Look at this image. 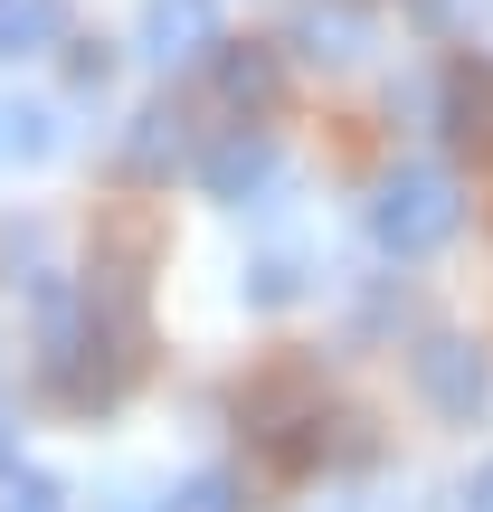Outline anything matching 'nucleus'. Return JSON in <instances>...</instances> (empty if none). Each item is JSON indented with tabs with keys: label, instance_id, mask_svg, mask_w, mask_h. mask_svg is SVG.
I'll use <instances>...</instances> for the list:
<instances>
[{
	"label": "nucleus",
	"instance_id": "obj_1",
	"mask_svg": "<svg viewBox=\"0 0 493 512\" xmlns=\"http://www.w3.org/2000/svg\"><path fill=\"white\" fill-rule=\"evenodd\" d=\"M456 219H465L456 181H446V171H427V162H399V171L380 181V200H370V228H380L389 256H427V247H446V238H456Z\"/></svg>",
	"mask_w": 493,
	"mask_h": 512
},
{
	"label": "nucleus",
	"instance_id": "obj_2",
	"mask_svg": "<svg viewBox=\"0 0 493 512\" xmlns=\"http://www.w3.org/2000/svg\"><path fill=\"white\" fill-rule=\"evenodd\" d=\"M418 389L446 408V418H475V408H484V389H493V380H484V351H475V342H456V332L418 342Z\"/></svg>",
	"mask_w": 493,
	"mask_h": 512
},
{
	"label": "nucleus",
	"instance_id": "obj_3",
	"mask_svg": "<svg viewBox=\"0 0 493 512\" xmlns=\"http://www.w3.org/2000/svg\"><path fill=\"white\" fill-rule=\"evenodd\" d=\"M219 48V0H152L143 10V57L152 67H190Z\"/></svg>",
	"mask_w": 493,
	"mask_h": 512
},
{
	"label": "nucleus",
	"instance_id": "obj_4",
	"mask_svg": "<svg viewBox=\"0 0 493 512\" xmlns=\"http://www.w3.org/2000/svg\"><path fill=\"white\" fill-rule=\"evenodd\" d=\"M437 114H446V143L456 152H493V67L484 57H456V67H446Z\"/></svg>",
	"mask_w": 493,
	"mask_h": 512
},
{
	"label": "nucleus",
	"instance_id": "obj_5",
	"mask_svg": "<svg viewBox=\"0 0 493 512\" xmlns=\"http://www.w3.org/2000/svg\"><path fill=\"white\" fill-rule=\"evenodd\" d=\"M266 171H275V143H266V133H228V143H209V152H200L209 200H247Z\"/></svg>",
	"mask_w": 493,
	"mask_h": 512
},
{
	"label": "nucleus",
	"instance_id": "obj_6",
	"mask_svg": "<svg viewBox=\"0 0 493 512\" xmlns=\"http://www.w3.org/2000/svg\"><path fill=\"white\" fill-rule=\"evenodd\" d=\"M275 86H285L275 48H256V38H247V48H219V95H228L238 114H266V105H275Z\"/></svg>",
	"mask_w": 493,
	"mask_h": 512
},
{
	"label": "nucleus",
	"instance_id": "obj_7",
	"mask_svg": "<svg viewBox=\"0 0 493 512\" xmlns=\"http://www.w3.org/2000/svg\"><path fill=\"white\" fill-rule=\"evenodd\" d=\"M38 38H57V0H0V57L38 48Z\"/></svg>",
	"mask_w": 493,
	"mask_h": 512
},
{
	"label": "nucleus",
	"instance_id": "obj_8",
	"mask_svg": "<svg viewBox=\"0 0 493 512\" xmlns=\"http://www.w3.org/2000/svg\"><path fill=\"white\" fill-rule=\"evenodd\" d=\"M171 152H181V114H171V105H152V114H143V133L124 143V162H133V171H162Z\"/></svg>",
	"mask_w": 493,
	"mask_h": 512
},
{
	"label": "nucleus",
	"instance_id": "obj_9",
	"mask_svg": "<svg viewBox=\"0 0 493 512\" xmlns=\"http://www.w3.org/2000/svg\"><path fill=\"white\" fill-rule=\"evenodd\" d=\"M0 143H10L19 162H38V152H57V114H38V105L10 114V124H0Z\"/></svg>",
	"mask_w": 493,
	"mask_h": 512
},
{
	"label": "nucleus",
	"instance_id": "obj_10",
	"mask_svg": "<svg viewBox=\"0 0 493 512\" xmlns=\"http://www.w3.org/2000/svg\"><path fill=\"white\" fill-rule=\"evenodd\" d=\"M162 512H238V484H228V475H190Z\"/></svg>",
	"mask_w": 493,
	"mask_h": 512
},
{
	"label": "nucleus",
	"instance_id": "obj_11",
	"mask_svg": "<svg viewBox=\"0 0 493 512\" xmlns=\"http://www.w3.org/2000/svg\"><path fill=\"white\" fill-rule=\"evenodd\" d=\"M256 304H285V294H294V256H266V266H256Z\"/></svg>",
	"mask_w": 493,
	"mask_h": 512
},
{
	"label": "nucleus",
	"instance_id": "obj_12",
	"mask_svg": "<svg viewBox=\"0 0 493 512\" xmlns=\"http://www.w3.org/2000/svg\"><path fill=\"white\" fill-rule=\"evenodd\" d=\"M0 512H67V503H57V484H48V475H29V484H19V494L0 503Z\"/></svg>",
	"mask_w": 493,
	"mask_h": 512
},
{
	"label": "nucleus",
	"instance_id": "obj_13",
	"mask_svg": "<svg viewBox=\"0 0 493 512\" xmlns=\"http://www.w3.org/2000/svg\"><path fill=\"white\" fill-rule=\"evenodd\" d=\"M465 512H493V465L475 475V494H465Z\"/></svg>",
	"mask_w": 493,
	"mask_h": 512
},
{
	"label": "nucleus",
	"instance_id": "obj_14",
	"mask_svg": "<svg viewBox=\"0 0 493 512\" xmlns=\"http://www.w3.org/2000/svg\"><path fill=\"white\" fill-rule=\"evenodd\" d=\"M0 427H10V418H0ZM0 456H10V437H0Z\"/></svg>",
	"mask_w": 493,
	"mask_h": 512
}]
</instances>
